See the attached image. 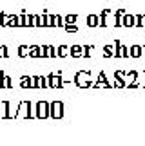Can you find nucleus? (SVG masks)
<instances>
[{"instance_id":"14","label":"nucleus","mask_w":145,"mask_h":146,"mask_svg":"<svg viewBox=\"0 0 145 146\" xmlns=\"http://www.w3.org/2000/svg\"><path fill=\"white\" fill-rule=\"evenodd\" d=\"M65 52H67V47H60V56H64Z\"/></svg>"},{"instance_id":"7","label":"nucleus","mask_w":145,"mask_h":146,"mask_svg":"<svg viewBox=\"0 0 145 146\" xmlns=\"http://www.w3.org/2000/svg\"><path fill=\"white\" fill-rule=\"evenodd\" d=\"M136 27H145V16H143V15H138V22H136Z\"/></svg>"},{"instance_id":"10","label":"nucleus","mask_w":145,"mask_h":146,"mask_svg":"<svg viewBox=\"0 0 145 146\" xmlns=\"http://www.w3.org/2000/svg\"><path fill=\"white\" fill-rule=\"evenodd\" d=\"M76 18H78L76 15H69V16H67L65 20H67V24H75V22H76Z\"/></svg>"},{"instance_id":"4","label":"nucleus","mask_w":145,"mask_h":146,"mask_svg":"<svg viewBox=\"0 0 145 146\" xmlns=\"http://www.w3.org/2000/svg\"><path fill=\"white\" fill-rule=\"evenodd\" d=\"M49 87H53V88L62 87V80H60L56 74H53V76H51V81H49Z\"/></svg>"},{"instance_id":"8","label":"nucleus","mask_w":145,"mask_h":146,"mask_svg":"<svg viewBox=\"0 0 145 146\" xmlns=\"http://www.w3.org/2000/svg\"><path fill=\"white\" fill-rule=\"evenodd\" d=\"M87 22H89V25H91V27H94V25L98 24V16H96V15L89 16V20H87Z\"/></svg>"},{"instance_id":"9","label":"nucleus","mask_w":145,"mask_h":146,"mask_svg":"<svg viewBox=\"0 0 145 146\" xmlns=\"http://www.w3.org/2000/svg\"><path fill=\"white\" fill-rule=\"evenodd\" d=\"M65 31H67V33H76L78 27H76L75 24H67V25H65Z\"/></svg>"},{"instance_id":"3","label":"nucleus","mask_w":145,"mask_h":146,"mask_svg":"<svg viewBox=\"0 0 145 146\" xmlns=\"http://www.w3.org/2000/svg\"><path fill=\"white\" fill-rule=\"evenodd\" d=\"M124 25H125V27H134V25H136L134 15H124Z\"/></svg>"},{"instance_id":"2","label":"nucleus","mask_w":145,"mask_h":146,"mask_svg":"<svg viewBox=\"0 0 145 146\" xmlns=\"http://www.w3.org/2000/svg\"><path fill=\"white\" fill-rule=\"evenodd\" d=\"M49 115V105L46 101H40L38 103V112H36V117H47Z\"/></svg>"},{"instance_id":"11","label":"nucleus","mask_w":145,"mask_h":146,"mask_svg":"<svg viewBox=\"0 0 145 146\" xmlns=\"http://www.w3.org/2000/svg\"><path fill=\"white\" fill-rule=\"evenodd\" d=\"M2 87H5V88L11 87V80H9V78H2Z\"/></svg>"},{"instance_id":"12","label":"nucleus","mask_w":145,"mask_h":146,"mask_svg":"<svg viewBox=\"0 0 145 146\" xmlns=\"http://www.w3.org/2000/svg\"><path fill=\"white\" fill-rule=\"evenodd\" d=\"M80 50H82V47H78V45H76V47H72V49H71V54L80 56Z\"/></svg>"},{"instance_id":"5","label":"nucleus","mask_w":145,"mask_h":146,"mask_svg":"<svg viewBox=\"0 0 145 146\" xmlns=\"http://www.w3.org/2000/svg\"><path fill=\"white\" fill-rule=\"evenodd\" d=\"M51 25L60 27V25H62V16H53V18H51Z\"/></svg>"},{"instance_id":"1","label":"nucleus","mask_w":145,"mask_h":146,"mask_svg":"<svg viewBox=\"0 0 145 146\" xmlns=\"http://www.w3.org/2000/svg\"><path fill=\"white\" fill-rule=\"evenodd\" d=\"M62 103L60 101H54V103L51 105V112H49V115H53V117H62Z\"/></svg>"},{"instance_id":"13","label":"nucleus","mask_w":145,"mask_h":146,"mask_svg":"<svg viewBox=\"0 0 145 146\" xmlns=\"http://www.w3.org/2000/svg\"><path fill=\"white\" fill-rule=\"evenodd\" d=\"M27 54V47L24 45V47H20V56H26Z\"/></svg>"},{"instance_id":"6","label":"nucleus","mask_w":145,"mask_h":146,"mask_svg":"<svg viewBox=\"0 0 145 146\" xmlns=\"http://www.w3.org/2000/svg\"><path fill=\"white\" fill-rule=\"evenodd\" d=\"M142 52H143V50H142V47H138V45H134V47L131 49V54L134 56V58H138V56H140Z\"/></svg>"}]
</instances>
